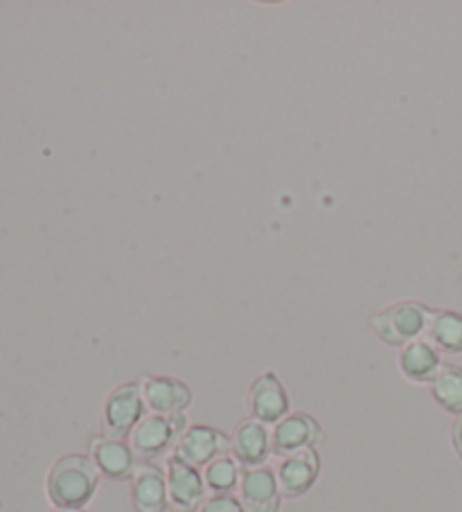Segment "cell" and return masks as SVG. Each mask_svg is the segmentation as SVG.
<instances>
[{"mask_svg": "<svg viewBox=\"0 0 462 512\" xmlns=\"http://www.w3.org/2000/svg\"><path fill=\"white\" fill-rule=\"evenodd\" d=\"M88 456L93 458V463L97 465L100 474L111 481H131V476L138 467V456L133 454L131 445L122 438H93Z\"/></svg>", "mask_w": 462, "mask_h": 512, "instance_id": "11", "label": "cell"}, {"mask_svg": "<svg viewBox=\"0 0 462 512\" xmlns=\"http://www.w3.org/2000/svg\"><path fill=\"white\" fill-rule=\"evenodd\" d=\"M424 337L440 352L458 355L462 352V314L453 310H435Z\"/></svg>", "mask_w": 462, "mask_h": 512, "instance_id": "16", "label": "cell"}, {"mask_svg": "<svg viewBox=\"0 0 462 512\" xmlns=\"http://www.w3.org/2000/svg\"><path fill=\"white\" fill-rule=\"evenodd\" d=\"M431 393L444 411L462 416V368L456 364H442L440 373L431 382Z\"/></svg>", "mask_w": 462, "mask_h": 512, "instance_id": "17", "label": "cell"}, {"mask_svg": "<svg viewBox=\"0 0 462 512\" xmlns=\"http://www.w3.org/2000/svg\"><path fill=\"white\" fill-rule=\"evenodd\" d=\"M318 474H321V456L316 449H305V452L282 458L275 470L282 497L287 499H298L312 490Z\"/></svg>", "mask_w": 462, "mask_h": 512, "instance_id": "10", "label": "cell"}, {"mask_svg": "<svg viewBox=\"0 0 462 512\" xmlns=\"http://www.w3.org/2000/svg\"><path fill=\"white\" fill-rule=\"evenodd\" d=\"M239 490H242V503L248 512H280L282 492L273 467L260 465L244 470Z\"/></svg>", "mask_w": 462, "mask_h": 512, "instance_id": "12", "label": "cell"}, {"mask_svg": "<svg viewBox=\"0 0 462 512\" xmlns=\"http://www.w3.org/2000/svg\"><path fill=\"white\" fill-rule=\"evenodd\" d=\"M102 474L88 454H66L48 474V499L55 508L84 510L100 488Z\"/></svg>", "mask_w": 462, "mask_h": 512, "instance_id": "1", "label": "cell"}, {"mask_svg": "<svg viewBox=\"0 0 462 512\" xmlns=\"http://www.w3.org/2000/svg\"><path fill=\"white\" fill-rule=\"evenodd\" d=\"M185 429H188L185 413H179V416L147 413L129 436V445L140 463H151L154 458L165 456L170 449H174L185 434Z\"/></svg>", "mask_w": 462, "mask_h": 512, "instance_id": "3", "label": "cell"}, {"mask_svg": "<svg viewBox=\"0 0 462 512\" xmlns=\"http://www.w3.org/2000/svg\"><path fill=\"white\" fill-rule=\"evenodd\" d=\"M147 416V404L140 391V382H127L115 386L106 395L104 413H102V429L104 436L127 440L138 422Z\"/></svg>", "mask_w": 462, "mask_h": 512, "instance_id": "4", "label": "cell"}, {"mask_svg": "<svg viewBox=\"0 0 462 512\" xmlns=\"http://www.w3.org/2000/svg\"><path fill=\"white\" fill-rule=\"evenodd\" d=\"M433 314L435 310L426 307L420 300H399V303L386 307L372 319V328L388 346L404 348L406 343L424 337Z\"/></svg>", "mask_w": 462, "mask_h": 512, "instance_id": "2", "label": "cell"}, {"mask_svg": "<svg viewBox=\"0 0 462 512\" xmlns=\"http://www.w3.org/2000/svg\"><path fill=\"white\" fill-rule=\"evenodd\" d=\"M174 454L201 470V467H208L212 461H217L219 456L233 454V438L226 436L221 429L194 425L185 429V434L174 447Z\"/></svg>", "mask_w": 462, "mask_h": 512, "instance_id": "6", "label": "cell"}, {"mask_svg": "<svg viewBox=\"0 0 462 512\" xmlns=\"http://www.w3.org/2000/svg\"><path fill=\"white\" fill-rule=\"evenodd\" d=\"M52 512H84V510H64V508H57V510H52Z\"/></svg>", "mask_w": 462, "mask_h": 512, "instance_id": "21", "label": "cell"}, {"mask_svg": "<svg viewBox=\"0 0 462 512\" xmlns=\"http://www.w3.org/2000/svg\"><path fill=\"white\" fill-rule=\"evenodd\" d=\"M453 447H456V454L460 456L462 461V416L456 418V422H453Z\"/></svg>", "mask_w": 462, "mask_h": 512, "instance_id": "20", "label": "cell"}, {"mask_svg": "<svg viewBox=\"0 0 462 512\" xmlns=\"http://www.w3.org/2000/svg\"><path fill=\"white\" fill-rule=\"evenodd\" d=\"M318 443H323V429L307 413H289L271 431L273 456L280 458L305 452V449H316Z\"/></svg>", "mask_w": 462, "mask_h": 512, "instance_id": "8", "label": "cell"}, {"mask_svg": "<svg viewBox=\"0 0 462 512\" xmlns=\"http://www.w3.org/2000/svg\"><path fill=\"white\" fill-rule=\"evenodd\" d=\"M197 512H248L242 499H237L235 494H208L201 501Z\"/></svg>", "mask_w": 462, "mask_h": 512, "instance_id": "19", "label": "cell"}, {"mask_svg": "<svg viewBox=\"0 0 462 512\" xmlns=\"http://www.w3.org/2000/svg\"><path fill=\"white\" fill-rule=\"evenodd\" d=\"M246 406L253 420H260L264 425H278L280 420L289 416V395L284 391L282 382L275 373H262L248 388Z\"/></svg>", "mask_w": 462, "mask_h": 512, "instance_id": "7", "label": "cell"}, {"mask_svg": "<svg viewBox=\"0 0 462 512\" xmlns=\"http://www.w3.org/2000/svg\"><path fill=\"white\" fill-rule=\"evenodd\" d=\"M131 503L136 512H165L170 506L165 470L156 463H138L131 476Z\"/></svg>", "mask_w": 462, "mask_h": 512, "instance_id": "13", "label": "cell"}, {"mask_svg": "<svg viewBox=\"0 0 462 512\" xmlns=\"http://www.w3.org/2000/svg\"><path fill=\"white\" fill-rule=\"evenodd\" d=\"M273 454L269 425L260 420L248 418L239 422L233 434V456L242 463L244 470L266 465V458Z\"/></svg>", "mask_w": 462, "mask_h": 512, "instance_id": "14", "label": "cell"}, {"mask_svg": "<svg viewBox=\"0 0 462 512\" xmlns=\"http://www.w3.org/2000/svg\"><path fill=\"white\" fill-rule=\"evenodd\" d=\"M442 368L440 350L422 337L399 350V370L413 384H431Z\"/></svg>", "mask_w": 462, "mask_h": 512, "instance_id": "15", "label": "cell"}, {"mask_svg": "<svg viewBox=\"0 0 462 512\" xmlns=\"http://www.w3.org/2000/svg\"><path fill=\"white\" fill-rule=\"evenodd\" d=\"M244 467L233 454L219 456L212 461L206 470H203V479H206V488L212 494H233L239 483H242Z\"/></svg>", "mask_w": 462, "mask_h": 512, "instance_id": "18", "label": "cell"}, {"mask_svg": "<svg viewBox=\"0 0 462 512\" xmlns=\"http://www.w3.org/2000/svg\"><path fill=\"white\" fill-rule=\"evenodd\" d=\"M165 481H167V499L174 512H197L206 494V479L199 467L185 463L176 454L167 456L165 461Z\"/></svg>", "mask_w": 462, "mask_h": 512, "instance_id": "5", "label": "cell"}, {"mask_svg": "<svg viewBox=\"0 0 462 512\" xmlns=\"http://www.w3.org/2000/svg\"><path fill=\"white\" fill-rule=\"evenodd\" d=\"M140 391L149 413L179 416L192 404V388L176 377L145 375L140 379Z\"/></svg>", "mask_w": 462, "mask_h": 512, "instance_id": "9", "label": "cell"}]
</instances>
